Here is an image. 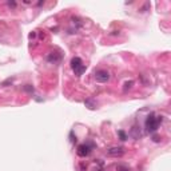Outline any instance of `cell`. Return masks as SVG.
<instances>
[{"label":"cell","mask_w":171,"mask_h":171,"mask_svg":"<svg viewBox=\"0 0 171 171\" xmlns=\"http://www.w3.org/2000/svg\"><path fill=\"white\" fill-rule=\"evenodd\" d=\"M23 3H24V4H31V2H30V0H24Z\"/></svg>","instance_id":"11"},{"label":"cell","mask_w":171,"mask_h":171,"mask_svg":"<svg viewBox=\"0 0 171 171\" xmlns=\"http://www.w3.org/2000/svg\"><path fill=\"white\" fill-rule=\"evenodd\" d=\"M8 5L12 7V8H15V7H16V3H15V2H8Z\"/></svg>","instance_id":"9"},{"label":"cell","mask_w":171,"mask_h":171,"mask_svg":"<svg viewBox=\"0 0 171 171\" xmlns=\"http://www.w3.org/2000/svg\"><path fill=\"white\" fill-rule=\"evenodd\" d=\"M124 154V148L123 147H111L107 150V155L110 156H115V158H118V156H122Z\"/></svg>","instance_id":"4"},{"label":"cell","mask_w":171,"mask_h":171,"mask_svg":"<svg viewBox=\"0 0 171 171\" xmlns=\"http://www.w3.org/2000/svg\"><path fill=\"white\" fill-rule=\"evenodd\" d=\"M118 171H130V170H128V169H126V167H120V169L118 170Z\"/></svg>","instance_id":"10"},{"label":"cell","mask_w":171,"mask_h":171,"mask_svg":"<svg viewBox=\"0 0 171 171\" xmlns=\"http://www.w3.org/2000/svg\"><path fill=\"white\" fill-rule=\"evenodd\" d=\"M86 106H88V109H95V106H94V103L91 102V100H86Z\"/></svg>","instance_id":"8"},{"label":"cell","mask_w":171,"mask_h":171,"mask_svg":"<svg viewBox=\"0 0 171 171\" xmlns=\"http://www.w3.org/2000/svg\"><path fill=\"white\" fill-rule=\"evenodd\" d=\"M95 80L99 83H106L110 80V72L106 69H99L95 72Z\"/></svg>","instance_id":"3"},{"label":"cell","mask_w":171,"mask_h":171,"mask_svg":"<svg viewBox=\"0 0 171 171\" xmlns=\"http://www.w3.org/2000/svg\"><path fill=\"white\" fill-rule=\"evenodd\" d=\"M132 86H134V82H132V80H130V82H126V83H124L123 90H124V91H127V90H130Z\"/></svg>","instance_id":"6"},{"label":"cell","mask_w":171,"mask_h":171,"mask_svg":"<svg viewBox=\"0 0 171 171\" xmlns=\"http://www.w3.org/2000/svg\"><path fill=\"white\" fill-rule=\"evenodd\" d=\"M162 122L159 116H155L154 114L148 115L147 119H146V128H147L148 132H155L159 127V123Z\"/></svg>","instance_id":"1"},{"label":"cell","mask_w":171,"mask_h":171,"mask_svg":"<svg viewBox=\"0 0 171 171\" xmlns=\"http://www.w3.org/2000/svg\"><path fill=\"white\" fill-rule=\"evenodd\" d=\"M118 134H119V137H120V141H126V139H127V134H126L123 130H119Z\"/></svg>","instance_id":"7"},{"label":"cell","mask_w":171,"mask_h":171,"mask_svg":"<svg viewBox=\"0 0 171 171\" xmlns=\"http://www.w3.org/2000/svg\"><path fill=\"white\" fill-rule=\"evenodd\" d=\"M71 68L74 69V72H75L76 76H80L83 72L86 71V66L83 64V60L80 58H78V56H75V58L71 59Z\"/></svg>","instance_id":"2"},{"label":"cell","mask_w":171,"mask_h":171,"mask_svg":"<svg viewBox=\"0 0 171 171\" xmlns=\"http://www.w3.org/2000/svg\"><path fill=\"white\" fill-rule=\"evenodd\" d=\"M78 155L82 156V158H86L87 155H90V152H91V147H90L88 144H80L78 147Z\"/></svg>","instance_id":"5"}]
</instances>
